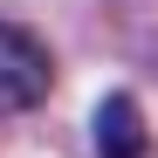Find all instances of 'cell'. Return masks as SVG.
I'll return each instance as SVG.
<instances>
[{
	"label": "cell",
	"mask_w": 158,
	"mask_h": 158,
	"mask_svg": "<svg viewBox=\"0 0 158 158\" xmlns=\"http://www.w3.org/2000/svg\"><path fill=\"white\" fill-rule=\"evenodd\" d=\"M55 83V62H48V48L14 28V21H0V110H35Z\"/></svg>",
	"instance_id": "1"
},
{
	"label": "cell",
	"mask_w": 158,
	"mask_h": 158,
	"mask_svg": "<svg viewBox=\"0 0 158 158\" xmlns=\"http://www.w3.org/2000/svg\"><path fill=\"white\" fill-rule=\"evenodd\" d=\"M89 138H96V158H144V151H151V131H144V117H138V96L110 89V96L89 110Z\"/></svg>",
	"instance_id": "2"
}]
</instances>
